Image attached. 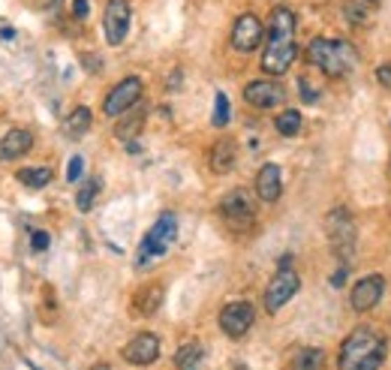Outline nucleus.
Masks as SVG:
<instances>
[{
  "label": "nucleus",
  "instance_id": "2eb2a0df",
  "mask_svg": "<svg viewBox=\"0 0 391 370\" xmlns=\"http://www.w3.org/2000/svg\"><path fill=\"white\" fill-rule=\"evenodd\" d=\"M280 193H283V178H280V166L265 163L256 175V196L262 202H277Z\"/></svg>",
  "mask_w": 391,
  "mask_h": 370
},
{
  "label": "nucleus",
  "instance_id": "c85d7f7f",
  "mask_svg": "<svg viewBox=\"0 0 391 370\" xmlns=\"http://www.w3.org/2000/svg\"><path fill=\"white\" fill-rule=\"evenodd\" d=\"M298 91H301V97H304V103H316V99H319V91L307 82V78H301V82H298Z\"/></svg>",
  "mask_w": 391,
  "mask_h": 370
},
{
  "label": "nucleus",
  "instance_id": "4be33fe9",
  "mask_svg": "<svg viewBox=\"0 0 391 370\" xmlns=\"http://www.w3.org/2000/svg\"><path fill=\"white\" fill-rule=\"evenodd\" d=\"M18 181L24 187H45L52 184V169L48 166H27V169H18Z\"/></svg>",
  "mask_w": 391,
  "mask_h": 370
},
{
  "label": "nucleus",
  "instance_id": "20e7f679",
  "mask_svg": "<svg viewBox=\"0 0 391 370\" xmlns=\"http://www.w3.org/2000/svg\"><path fill=\"white\" fill-rule=\"evenodd\" d=\"M220 217L229 223V229H235V232H247L250 226L256 223V202L253 196L247 193V190H232V193L223 196V202H220Z\"/></svg>",
  "mask_w": 391,
  "mask_h": 370
},
{
  "label": "nucleus",
  "instance_id": "6ab92c4d",
  "mask_svg": "<svg viewBox=\"0 0 391 370\" xmlns=\"http://www.w3.org/2000/svg\"><path fill=\"white\" fill-rule=\"evenodd\" d=\"M90 121H94V115H90V108L87 106H78L73 108V112L66 115V121H64V133L69 138H82L87 129H90Z\"/></svg>",
  "mask_w": 391,
  "mask_h": 370
},
{
  "label": "nucleus",
  "instance_id": "1a4fd4ad",
  "mask_svg": "<svg viewBox=\"0 0 391 370\" xmlns=\"http://www.w3.org/2000/svg\"><path fill=\"white\" fill-rule=\"evenodd\" d=\"M129 31V0H108L103 15V34L108 45H120Z\"/></svg>",
  "mask_w": 391,
  "mask_h": 370
},
{
  "label": "nucleus",
  "instance_id": "412c9836",
  "mask_svg": "<svg viewBox=\"0 0 391 370\" xmlns=\"http://www.w3.org/2000/svg\"><path fill=\"white\" fill-rule=\"evenodd\" d=\"M142 127H145V112H142V108H136L133 115H127L124 121L118 124L115 136L120 138V142H136V136L142 133Z\"/></svg>",
  "mask_w": 391,
  "mask_h": 370
},
{
  "label": "nucleus",
  "instance_id": "473e14b6",
  "mask_svg": "<svg viewBox=\"0 0 391 370\" xmlns=\"http://www.w3.org/2000/svg\"><path fill=\"white\" fill-rule=\"evenodd\" d=\"M346 271H349V265H340V271H337L334 277H331V283H334V286H343V280H346Z\"/></svg>",
  "mask_w": 391,
  "mask_h": 370
},
{
  "label": "nucleus",
  "instance_id": "bb28decb",
  "mask_svg": "<svg viewBox=\"0 0 391 370\" xmlns=\"http://www.w3.org/2000/svg\"><path fill=\"white\" fill-rule=\"evenodd\" d=\"M229 118H232V108H229V97L217 94L214 97V127H226Z\"/></svg>",
  "mask_w": 391,
  "mask_h": 370
},
{
  "label": "nucleus",
  "instance_id": "c756f323",
  "mask_svg": "<svg viewBox=\"0 0 391 370\" xmlns=\"http://www.w3.org/2000/svg\"><path fill=\"white\" fill-rule=\"evenodd\" d=\"M48 244H52V235L43 232V229L30 235V247H34V250H48Z\"/></svg>",
  "mask_w": 391,
  "mask_h": 370
},
{
  "label": "nucleus",
  "instance_id": "39448f33",
  "mask_svg": "<svg viewBox=\"0 0 391 370\" xmlns=\"http://www.w3.org/2000/svg\"><path fill=\"white\" fill-rule=\"evenodd\" d=\"M175 235H178V220H175V214L166 211L154 226H150V232L142 238V247H138V265L145 268L150 259L163 256L169 250V244L175 241Z\"/></svg>",
  "mask_w": 391,
  "mask_h": 370
},
{
  "label": "nucleus",
  "instance_id": "f257e3e1",
  "mask_svg": "<svg viewBox=\"0 0 391 370\" xmlns=\"http://www.w3.org/2000/svg\"><path fill=\"white\" fill-rule=\"evenodd\" d=\"M295 57V13L286 6H274L268 15V45L262 52V69L271 76H283Z\"/></svg>",
  "mask_w": 391,
  "mask_h": 370
},
{
  "label": "nucleus",
  "instance_id": "7ed1b4c3",
  "mask_svg": "<svg viewBox=\"0 0 391 370\" xmlns=\"http://www.w3.org/2000/svg\"><path fill=\"white\" fill-rule=\"evenodd\" d=\"M307 64L322 69L325 76H346L349 69L358 64V55L346 39L316 36V39H310V45H307Z\"/></svg>",
  "mask_w": 391,
  "mask_h": 370
},
{
  "label": "nucleus",
  "instance_id": "a878e982",
  "mask_svg": "<svg viewBox=\"0 0 391 370\" xmlns=\"http://www.w3.org/2000/svg\"><path fill=\"white\" fill-rule=\"evenodd\" d=\"M346 18H349V24H370V18H374V9H370L367 0H353V3L346 6Z\"/></svg>",
  "mask_w": 391,
  "mask_h": 370
},
{
  "label": "nucleus",
  "instance_id": "423d86ee",
  "mask_svg": "<svg viewBox=\"0 0 391 370\" xmlns=\"http://www.w3.org/2000/svg\"><path fill=\"white\" fill-rule=\"evenodd\" d=\"M325 226H328L331 247H334V253L343 259V265H346L355 253V223H353V217H349L346 208H334V211L328 214Z\"/></svg>",
  "mask_w": 391,
  "mask_h": 370
},
{
  "label": "nucleus",
  "instance_id": "7c9ffc66",
  "mask_svg": "<svg viewBox=\"0 0 391 370\" xmlns=\"http://www.w3.org/2000/svg\"><path fill=\"white\" fill-rule=\"evenodd\" d=\"M87 13H90L87 0H73V18H78V22H82V18H87Z\"/></svg>",
  "mask_w": 391,
  "mask_h": 370
},
{
  "label": "nucleus",
  "instance_id": "2f4dec72",
  "mask_svg": "<svg viewBox=\"0 0 391 370\" xmlns=\"http://www.w3.org/2000/svg\"><path fill=\"white\" fill-rule=\"evenodd\" d=\"M376 82H379V85H385V87H391V64L376 66Z\"/></svg>",
  "mask_w": 391,
  "mask_h": 370
},
{
  "label": "nucleus",
  "instance_id": "f8f14e48",
  "mask_svg": "<svg viewBox=\"0 0 391 370\" xmlns=\"http://www.w3.org/2000/svg\"><path fill=\"white\" fill-rule=\"evenodd\" d=\"M244 99L256 108H274L286 99V91L280 82H274V78H256V82H250L244 87Z\"/></svg>",
  "mask_w": 391,
  "mask_h": 370
},
{
  "label": "nucleus",
  "instance_id": "9d476101",
  "mask_svg": "<svg viewBox=\"0 0 391 370\" xmlns=\"http://www.w3.org/2000/svg\"><path fill=\"white\" fill-rule=\"evenodd\" d=\"M253 319H256V310L247 301H232V304H226L223 310H220V328H223V334L235 337V340L250 332Z\"/></svg>",
  "mask_w": 391,
  "mask_h": 370
},
{
  "label": "nucleus",
  "instance_id": "9b49d317",
  "mask_svg": "<svg viewBox=\"0 0 391 370\" xmlns=\"http://www.w3.org/2000/svg\"><path fill=\"white\" fill-rule=\"evenodd\" d=\"M262 34H265V24L259 22V18L253 13H244L238 15V22L232 27V48L235 52H253V48H259V43H262Z\"/></svg>",
  "mask_w": 391,
  "mask_h": 370
},
{
  "label": "nucleus",
  "instance_id": "dca6fc26",
  "mask_svg": "<svg viewBox=\"0 0 391 370\" xmlns=\"http://www.w3.org/2000/svg\"><path fill=\"white\" fill-rule=\"evenodd\" d=\"M163 286L159 283H148L142 286L138 292L133 295V301H129V310H133V316H154L159 304H163Z\"/></svg>",
  "mask_w": 391,
  "mask_h": 370
},
{
  "label": "nucleus",
  "instance_id": "6e6552de",
  "mask_svg": "<svg viewBox=\"0 0 391 370\" xmlns=\"http://www.w3.org/2000/svg\"><path fill=\"white\" fill-rule=\"evenodd\" d=\"M298 289H301L298 274L292 271V268H280V271L274 274V280L268 283V289H265V310L268 313H277L286 301H292Z\"/></svg>",
  "mask_w": 391,
  "mask_h": 370
},
{
  "label": "nucleus",
  "instance_id": "ddd939ff",
  "mask_svg": "<svg viewBox=\"0 0 391 370\" xmlns=\"http://www.w3.org/2000/svg\"><path fill=\"white\" fill-rule=\"evenodd\" d=\"M385 292V280L379 274H370L364 280H358L353 286V295H349V304H353L355 313H367V310H374L379 304V298Z\"/></svg>",
  "mask_w": 391,
  "mask_h": 370
},
{
  "label": "nucleus",
  "instance_id": "b1692460",
  "mask_svg": "<svg viewBox=\"0 0 391 370\" xmlns=\"http://www.w3.org/2000/svg\"><path fill=\"white\" fill-rule=\"evenodd\" d=\"M274 127H277V133H280V136L292 138V136H298V133H301V115L295 112V108H286L283 115H277Z\"/></svg>",
  "mask_w": 391,
  "mask_h": 370
},
{
  "label": "nucleus",
  "instance_id": "0eeeda50",
  "mask_svg": "<svg viewBox=\"0 0 391 370\" xmlns=\"http://www.w3.org/2000/svg\"><path fill=\"white\" fill-rule=\"evenodd\" d=\"M142 94H145V85H142V78H136V76H129L124 78V82H118L112 91H108L106 97V103H103V112L108 118H118V115H124L129 112L133 106L142 103Z\"/></svg>",
  "mask_w": 391,
  "mask_h": 370
},
{
  "label": "nucleus",
  "instance_id": "aec40b11",
  "mask_svg": "<svg viewBox=\"0 0 391 370\" xmlns=\"http://www.w3.org/2000/svg\"><path fill=\"white\" fill-rule=\"evenodd\" d=\"M202 355H205V349L199 340H190V343H184L175 353V367L178 370H196L199 362H202Z\"/></svg>",
  "mask_w": 391,
  "mask_h": 370
},
{
  "label": "nucleus",
  "instance_id": "72a5a7b5",
  "mask_svg": "<svg viewBox=\"0 0 391 370\" xmlns=\"http://www.w3.org/2000/svg\"><path fill=\"white\" fill-rule=\"evenodd\" d=\"M36 3H39V6H45V9H48V6H55V0H36Z\"/></svg>",
  "mask_w": 391,
  "mask_h": 370
},
{
  "label": "nucleus",
  "instance_id": "f3484780",
  "mask_svg": "<svg viewBox=\"0 0 391 370\" xmlns=\"http://www.w3.org/2000/svg\"><path fill=\"white\" fill-rule=\"evenodd\" d=\"M34 148V136L30 129H9L0 142V159H18Z\"/></svg>",
  "mask_w": 391,
  "mask_h": 370
},
{
  "label": "nucleus",
  "instance_id": "393cba45",
  "mask_svg": "<svg viewBox=\"0 0 391 370\" xmlns=\"http://www.w3.org/2000/svg\"><path fill=\"white\" fill-rule=\"evenodd\" d=\"M322 367H325L322 349H301L295 358V370H322Z\"/></svg>",
  "mask_w": 391,
  "mask_h": 370
},
{
  "label": "nucleus",
  "instance_id": "a211bd4d",
  "mask_svg": "<svg viewBox=\"0 0 391 370\" xmlns=\"http://www.w3.org/2000/svg\"><path fill=\"white\" fill-rule=\"evenodd\" d=\"M235 159H238V145L232 138H220L214 145V151H211V169H214L217 175H226L235 169Z\"/></svg>",
  "mask_w": 391,
  "mask_h": 370
},
{
  "label": "nucleus",
  "instance_id": "4468645a",
  "mask_svg": "<svg viewBox=\"0 0 391 370\" xmlns=\"http://www.w3.org/2000/svg\"><path fill=\"white\" fill-rule=\"evenodd\" d=\"M157 355H159V337H157V334H150V332L136 334V337L124 346V358H127L129 364H136V367L154 364V362H157Z\"/></svg>",
  "mask_w": 391,
  "mask_h": 370
},
{
  "label": "nucleus",
  "instance_id": "cd10ccee",
  "mask_svg": "<svg viewBox=\"0 0 391 370\" xmlns=\"http://www.w3.org/2000/svg\"><path fill=\"white\" fill-rule=\"evenodd\" d=\"M82 172H85V159L76 154L73 159H69V166H66V178H69V181H78V178H82Z\"/></svg>",
  "mask_w": 391,
  "mask_h": 370
},
{
  "label": "nucleus",
  "instance_id": "f03ea898",
  "mask_svg": "<svg viewBox=\"0 0 391 370\" xmlns=\"http://www.w3.org/2000/svg\"><path fill=\"white\" fill-rule=\"evenodd\" d=\"M385 362V337L376 334L374 328L358 325L340 346L337 367L340 370H379Z\"/></svg>",
  "mask_w": 391,
  "mask_h": 370
},
{
  "label": "nucleus",
  "instance_id": "f704fd0d",
  "mask_svg": "<svg viewBox=\"0 0 391 370\" xmlns=\"http://www.w3.org/2000/svg\"><path fill=\"white\" fill-rule=\"evenodd\" d=\"M94 370H108V364H97V367H94Z\"/></svg>",
  "mask_w": 391,
  "mask_h": 370
},
{
  "label": "nucleus",
  "instance_id": "c9c22d12",
  "mask_svg": "<svg viewBox=\"0 0 391 370\" xmlns=\"http://www.w3.org/2000/svg\"><path fill=\"white\" fill-rule=\"evenodd\" d=\"M367 3H376V0H367Z\"/></svg>",
  "mask_w": 391,
  "mask_h": 370
},
{
  "label": "nucleus",
  "instance_id": "5701e85b",
  "mask_svg": "<svg viewBox=\"0 0 391 370\" xmlns=\"http://www.w3.org/2000/svg\"><path fill=\"white\" fill-rule=\"evenodd\" d=\"M99 187H103L99 178H87V181L82 184V190H78V196H76V208H78V211H90V208H94V199L99 193Z\"/></svg>",
  "mask_w": 391,
  "mask_h": 370
}]
</instances>
